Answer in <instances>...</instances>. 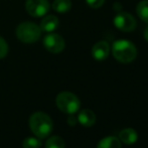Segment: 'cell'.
<instances>
[{"mask_svg": "<svg viewBox=\"0 0 148 148\" xmlns=\"http://www.w3.org/2000/svg\"><path fill=\"white\" fill-rule=\"evenodd\" d=\"M53 120L43 112H35L29 118L30 130L37 138H47L53 131Z\"/></svg>", "mask_w": 148, "mask_h": 148, "instance_id": "obj_1", "label": "cell"}, {"mask_svg": "<svg viewBox=\"0 0 148 148\" xmlns=\"http://www.w3.org/2000/svg\"><path fill=\"white\" fill-rule=\"evenodd\" d=\"M112 53L115 60L122 64H129L137 57V49L130 40L119 39L112 45Z\"/></svg>", "mask_w": 148, "mask_h": 148, "instance_id": "obj_2", "label": "cell"}, {"mask_svg": "<svg viewBox=\"0 0 148 148\" xmlns=\"http://www.w3.org/2000/svg\"><path fill=\"white\" fill-rule=\"evenodd\" d=\"M58 108L64 113H66L69 115L75 113L80 110L81 102L80 99L72 92H60L59 95L57 96L56 99Z\"/></svg>", "mask_w": 148, "mask_h": 148, "instance_id": "obj_3", "label": "cell"}, {"mask_svg": "<svg viewBox=\"0 0 148 148\" xmlns=\"http://www.w3.org/2000/svg\"><path fill=\"white\" fill-rule=\"evenodd\" d=\"M41 29L37 24L30 21L20 23L16 28V36L23 43H34L39 39Z\"/></svg>", "mask_w": 148, "mask_h": 148, "instance_id": "obj_4", "label": "cell"}, {"mask_svg": "<svg viewBox=\"0 0 148 148\" xmlns=\"http://www.w3.org/2000/svg\"><path fill=\"white\" fill-rule=\"evenodd\" d=\"M25 9L32 17H41L49 12V3L47 0H26Z\"/></svg>", "mask_w": 148, "mask_h": 148, "instance_id": "obj_5", "label": "cell"}, {"mask_svg": "<svg viewBox=\"0 0 148 148\" xmlns=\"http://www.w3.org/2000/svg\"><path fill=\"white\" fill-rule=\"evenodd\" d=\"M43 45L45 49L51 53H59L62 51L66 47V42L62 36L58 33L49 32L43 38Z\"/></svg>", "mask_w": 148, "mask_h": 148, "instance_id": "obj_6", "label": "cell"}, {"mask_svg": "<svg viewBox=\"0 0 148 148\" xmlns=\"http://www.w3.org/2000/svg\"><path fill=\"white\" fill-rule=\"evenodd\" d=\"M114 25L119 30L130 32L136 27V20L128 12H119L114 18Z\"/></svg>", "mask_w": 148, "mask_h": 148, "instance_id": "obj_7", "label": "cell"}, {"mask_svg": "<svg viewBox=\"0 0 148 148\" xmlns=\"http://www.w3.org/2000/svg\"><path fill=\"white\" fill-rule=\"evenodd\" d=\"M110 53V45L107 41L101 40L93 45L92 56L96 60H104L108 58Z\"/></svg>", "mask_w": 148, "mask_h": 148, "instance_id": "obj_8", "label": "cell"}, {"mask_svg": "<svg viewBox=\"0 0 148 148\" xmlns=\"http://www.w3.org/2000/svg\"><path fill=\"white\" fill-rule=\"evenodd\" d=\"M59 18L55 15H47L45 17H43L41 19L40 22V27L41 31H45V32H53L59 27Z\"/></svg>", "mask_w": 148, "mask_h": 148, "instance_id": "obj_9", "label": "cell"}, {"mask_svg": "<svg viewBox=\"0 0 148 148\" xmlns=\"http://www.w3.org/2000/svg\"><path fill=\"white\" fill-rule=\"evenodd\" d=\"M78 122L84 127H92L96 122V115L92 110L84 109L79 113Z\"/></svg>", "mask_w": 148, "mask_h": 148, "instance_id": "obj_10", "label": "cell"}, {"mask_svg": "<svg viewBox=\"0 0 148 148\" xmlns=\"http://www.w3.org/2000/svg\"><path fill=\"white\" fill-rule=\"evenodd\" d=\"M119 139L121 142L127 145H132L136 143L137 139H138V134L137 132L132 128H126L123 129L120 133H119Z\"/></svg>", "mask_w": 148, "mask_h": 148, "instance_id": "obj_11", "label": "cell"}, {"mask_svg": "<svg viewBox=\"0 0 148 148\" xmlns=\"http://www.w3.org/2000/svg\"><path fill=\"white\" fill-rule=\"evenodd\" d=\"M121 143L122 142H121L118 137L109 136L100 140L97 148H121V146H122Z\"/></svg>", "mask_w": 148, "mask_h": 148, "instance_id": "obj_12", "label": "cell"}, {"mask_svg": "<svg viewBox=\"0 0 148 148\" xmlns=\"http://www.w3.org/2000/svg\"><path fill=\"white\" fill-rule=\"evenodd\" d=\"M72 8L71 0H55L53 3V9L59 13H66Z\"/></svg>", "mask_w": 148, "mask_h": 148, "instance_id": "obj_13", "label": "cell"}, {"mask_svg": "<svg viewBox=\"0 0 148 148\" xmlns=\"http://www.w3.org/2000/svg\"><path fill=\"white\" fill-rule=\"evenodd\" d=\"M136 12L139 18L148 23V0H142L136 7Z\"/></svg>", "mask_w": 148, "mask_h": 148, "instance_id": "obj_14", "label": "cell"}, {"mask_svg": "<svg viewBox=\"0 0 148 148\" xmlns=\"http://www.w3.org/2000/svg\"><path fill=\"white\" fill-rule=\"evenodd\" d=\"M45 148H66V143L62 137L51 136L47 139Z\"/></svg>", "mask_w": 148, "mask_h": 148, "instance_id": "obj_15", "label": "cell"}, {"mask_svg": "<svg viewBox=\"0 0 148 148\" xmlns=\"http://www.w3.org/2000/svg\"><path fill=\"white\" fill-rule=\"evenodd\" d=\"M41 146V141L39 138L36 137H28L24 139L22 142V147L23 148H39Z\"/></svg>", "mask_w": 148, "mask_h": 148, "instance_id": "obj_16", "label": "cell"}, {"mask_svg": "<svg viewBox=\"0 0 148 148\" xmlns=\"http://www.w3.org/2000/svg\"><path fill=\"white\" fill-rule=\"evenodd\" d=\"M8 45L2 36H0V59H4L8 53Z\"/></svg>", "mask_w": 148, "mask_h": 148, "instance_id": "obj_17", "label": "cell"}, {"mask_svg": "<svg viewBox=\"0 0 148 148\" xmlns=\"http://www.w3.org/2000/svg\"><path fill=\"white\" fill-rule=\"evenodd\" d=\"M86 2L91 8L97 9V8H100L103 5L105 0H86Z\"/></svg>", "mask_w": 148, "mask_h": 148, "instance_id": "obj_18", "label": "cell"}, {"mask_svg": "<svg viewBox=\"0 0 148 148\" xmlns=\"http://www.w3.org/2000/svg\"><path fill=\"white\" fill-rule=\"evenodd\" d=\"M77 122H78V119L76 117H74L73 114H71L68 118V124L70 125V126H75V125L77 124Z\"/></svg>", "mask_w": 148, "mask_h": 148, "instance_id": "obj_19", "label": "cell"}, {"mask_svg": "<svg viewBox=\"0 0 148 148\" xmlns=\"http://www.w3.org/2000/svg\"><path fill=\"white\" fill-rule=\"evenodd\" d=\"M144 37H145V39L148 41V26L145 28V30H144Z\"/></svg>", "mask_w": 148, "mask_h": 148, "instance_id": "obj_20", "label": "cell"}]
</instances>
